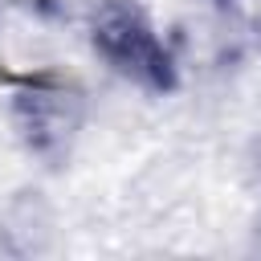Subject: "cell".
I'll return each instance as SVG.
<instances>
[{
	"instance_id": "obj_1",
	"label": "cell",
	"mask_w": 261,
	"mask_h": 261,
	"mask_svg": "<svg viewBox=\"0 0 261 261\" xmlns=\"http://www.w3.org/2000/svg\"><path fill=\"white\" fill-rule=\"evenodd\" d=\"M94 49L106 57V65H114L122 77L139 82L151 94H167L175 90L179 73H175V57L171 49L159 41L155 24L147 20V12L135 0H102V8L94 12Z\"/></svg>"
},
{
	"instance_id": "obj_2",
	"label": "cell",
	"mask_w": 261,
	"mask_h": 261,
	"mask_svg": "<svg viewBox=\"0 0 261 261\" xmlns=\"http://www.w3.org/2000/svg\"><path fill=\"white\" fill-rule=\"evenodd\" d=\"M73 98L61 90V86H33L16 98V114H20V126L29 130V143L49 155L65 143V135L73 130L77 114L69 110Z\"/></svg>"
}]
</instances>
